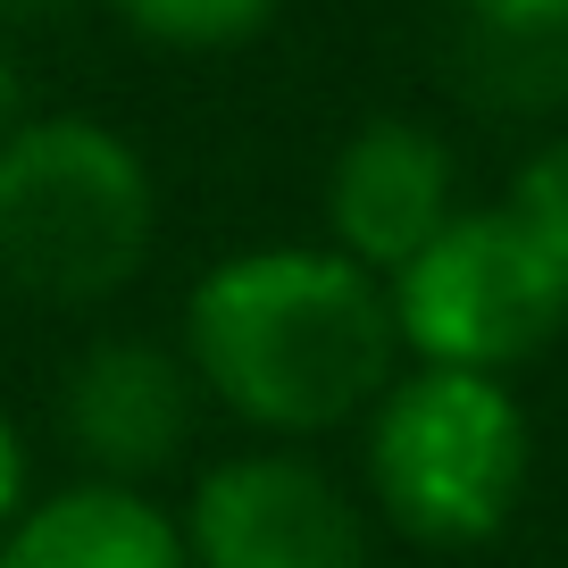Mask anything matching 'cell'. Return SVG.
Wrapping results in <instances>:
<instances>
[{
	"instance_id": "277c9868",
	"label": "cell",
	"mask_w": 568,
	"mask_h": 568,
	"mask_svg": "<svg viewBox=\"0 0 568 568\" xmlns=\"http://www.w3.org/2000/svg\"><path fill=\"white\" fill-rule=\"evenodd\" d=\"M385 310L393 343H409L426 368L501 376L568 326V284L510 210H452L418 260L393 267Z\"/></svg>"
},
{
	"instance_id": "30bf717a",
	"label": "cell",
	"mask_w": 568,
	"mask_h": 568,
	"mask_svg": "<svg viewBox=\"0 0 568 568\" xmlns=\"http://www.w3.org/2000/svg\"><path fill=\"white\" fill-rule=\"evenodd\" d=\"M510 217L535 234V251L551 260V276L568 284V134H551L510 184Z\"/></svg>"
},
{
	"instance_id": "4fadbf2b",
	"label": "cell",
	"mask_w": 568,
	"mask_h": 568,
	"mask_svg": "<svg viewBox=\"0 0 568 568\" xmlns=\"http://www.w3.org/2000/svg\"><path fill=\"white\" fill-rule=\"evenodd\" d=\"M26 118H34V109H26V68H18L9 51H0V142L18 134Z\"/></svg>"
},
{
	"instance_id": "ba28073f",
	"label": "cell",
	"mask_w": 568,
	"mask_h": 568,
	"mask_svg": "<svg viewBox=\"0 0 568 568\" xmlns=\"http://www.w3.org/2000/svg\"><path fill=\"white\" fill-rule=\"evenodd\" d=\"M0 568H184V535L160 501L134 485H68L51 501H26L0 535Z\"/></svg>"
},
{
	"instance_id": "9c48e42d",
	"label": "cell",
	"mask_w": 568,
	"mask_h": 568,
	"mask_svg": "<svg viewBox=\"0 0 568 568\" xmlns=\"http://www.w3.org/2000/svg\"><path fill=\"white\" fill-rule=\"evenodd\" d=\"M109 18L160 51H234L276 18V0H109Z\"/></svg>"
},
{
	"instance_id": "5b68a950",
	"label": "cell",
	"mask_w": 568,
	"mask_h": 568,
	"mask_svg": "<svg viewBox=\"0 0 568 568\" xmlns=\"http://www.w3.org/2000/svg\"><path fill=\"white\" fill-rule=\"evenodd\" d=\"M184 568H368V527L293 452H243L210 468L184 510Z\"/></svg>"
},
{
	"instance_id": "8fae6325",
	"label": "cell",
	"mask_w": 568,
	"mask_h": 568,
	"mask_svg": "<svg viewBox=\"0 0 568 568\" xmlns=\"http://www.w3.org/2000/svg\"><path fill=\"white\" fill-rule=\"evenodd\" d=\"M477 51H510V42H551L568 34V0H460Z\"/></svg>"
},
{
	"instance_id": "52a82bcc",
	"label": "cell",
	"mask_w": 568,
	"mask_h": 568,
	"mask_svg": "<svg viewBox=\"0 0 568 568\" xmlns=\"http://www.w3.org/2000/svg\"><path fill=\"white\" fill-rule=\"evenodd\" d=\"M68 444L101 468V485L151 477L193 435V368L160 343H92L68 368Z\"/></svg>"
},
{
	"instance_id": "7c38bea8",
	"label": "cell",
	"mask_w": 568,
	"mask_h": 568,
	"mask_svg": "<svg viewBox=\"0 0 568 568\" xmlns=\"http://www.w3.org/2000/svg\"><path fill=\"white\" fill-rule=\"evenodd\" d=\"M18 510H26V444H18V426L0 418V535L18 527Z\"/></svg>"
},
{
	"instance_id": "7a4b0ae2",
	"label": "cell",
	"mask_w": 568,
	"mask_h": 568,
	"mask_svg": "<svg viewBox=\"0 0 568 568\" xmlns=\"http://www.w3.org/2000/svg\"><path fill=\"white\" fill-rule=\"evenodd\" d=\"M151 168L101 118H26L0 142V276L34 302H101L151 251Z\"/></svg>"
},
{
	"instance_id": "6da1fadb",
	"label": "cell",
	"mask_w": 568,
	"mask_h": 568,
	"mask_svg": "<svg viewBox=\"0 0 568 568\" xmlns=\"http://www.w3.org/2000/svg\"><path fill=\"white\" fill-rule=\"evenodd\" d=\"M193 385L276 435L343 426L393 385V310L343 251H243L193 284Z\"/></svg>"
},
{
	"instance_id": "8992f818",
	"label": "cell",
	"mask_w": 568,
	"mask_h": 568,
	"mask_svg": "<svg viewBox=\"0 0 568 568\" xmlns=\"http://www.w3.org/2000/svg\"><path fill=\"white\" fill-rule=\"evenodd\" d=\"M326 217L352 267L393 276L402 260H418L452 217V151L444 134H426L418 118H368L335 151L326 176Z\"/></svg>"
},
{
	"instance_id": "3957f363",
	"label": "cell",
	"mask_w": 568,
	"mask_h": 568,
	"mask_svg": "<svg viewBox=\"0 0 568 568\" xmlns=\"http://www.w3.org/2000/svg\"><path fill=\"white\" fill-rule=\"evenodd\" d=\"M376 501L418 544H485L527 494V418L477 368H418L376 393L368 426Z\"/></svg>"
},
{
	"instance_id": "5bb4252c",
	"label": "cell",
	"mask_w": 568,
	"mask_h": 568,
	"mask_svg": "<svg viewBox=\"0 0 568 568\" xmlns=\"http://www.w3.org/2000/svg\"><path fill=\"white\" fill-rule=\"evenodd\" d=\"M75 0H0V26H59Z\"/></svg>"
}]
</instances>
